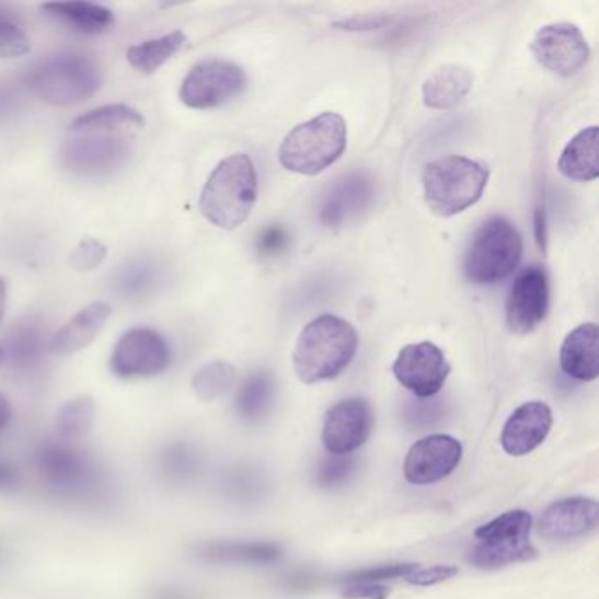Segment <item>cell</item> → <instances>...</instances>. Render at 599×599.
<instances>
[{"instance_id": "1", "label": "cell", "mask_w": 599, "mask_h": 599, "mask_svg": "<svg viewBox=\"0 0 599 599\" xmlns=\"http://www.w3.org/2000/svg\"><path fill=\"white\" fill-rule=\"evenodd\" d=\"M359 348L356 327L336 315L316 316L299 334L292 365L302 383L334 380L350 366Z\"/></svg>"}, {"instance_id": "2", "label": "cell", "mask_w": 599, "mask_h": 599, "mask_svg": "<svg viewBox=\"0 0 599 599\" xmlns=\"http://www.w3.org/2000/svg\"><path fill=\"white\" fill-rule=\"evenodd\" d=\"M257 194V171L252 159L235 153L223 159L209 174L200 191V214L215 227L234 231L252 214Z\"/></svg>"}, {"instance_id": "3", "label": "cell", "mask_w": 599, "mask_h": 599, "mask_svg": "<svg viewBox=\"0 0 599 599\" xmlns=\"http://www.w3.org/2000/svg\"><path fill=\"white\" fill-rule=\"evenodd\" d=\"M347 122L339 113L325 112L299 124L285 136L278 160L287 171L315 176L336 164L347 150Z\"/></svg>"}, {"instance_id": "4", "label": "cell", "mask_w": 599, "mask_h": 599, "mask_svg": "<svg viewBox=\"0 0 599 599\" xmlns=\"http://www.w3.org/2000/svg\"><path fill=\"white\" fill-rule=\"evenodd\" d=\"M487 183L488 169L461 155L429 162L422 174L427 208L440 217H453L476 205Z\"/></svg>"}, {"instance_id": "5", "label": "cell", "mask_w": 599, "mask_h": 599, "mask_svg": "<svg viewBox=\"0 0 599 599\" xmlns=\"http://www.w3.org/2000/svg\"><path fill=\"white\" fill-rule=\"evenodd\" d=\"M522 235L505 217L488 218L471 240L464 276L475 285H496L516 273L522 258Z\"/></svg>"}, {"instance_id": "6", "label": "cell", "mask_w": 599, "mask_h": 599, "mask_svg": "<svg viewBox=\"0 0 599 599\" xmlns=\"http://www.w3.org/2000/svg\"><path fill=\"white\" fill-rule=\"evenodd\" d=\"M32 94L51 106L83 103L101 89V69L87 55L60 54L45 58L27 76Z\"/></svg>"}, {"instance_id": "7", "label": "cell", "mask_w": 599, "mask_h": 599, "mask_svg": "<svg viewBox=\"0 0 599 599\" xmlns=\"http://www.w3.org/2000/svg\"><path fill=\"white\" fill-rule=\"evenodd\" d=\"M533 517L526 510H510L475 531L479 540L468 555L473 566L482 569H496L508 564L525 563L537 557L531 545Z\"/></svg>"}, {"instance_id": "8", "label": "cell", "mask_w": 599, "mask_h": 599, "mask_svg": "<svg viewBox=\"0 0 599 599\" xmlns=\"http://www.w3.org/2000/svg\"><path fill=\"white\" fill-rule=\"evenodd\" d=\"M246 84V74L238 64L223 58H206L185 76L180 99L192 110H214L243 94Z\"/></svg>"}, {"instance_id": "9", "label": "cell", "mask_w": 599, "mask_h": 599, "mask_svg": "<svg viewBox=\"0 0 599 599\" xmlns=\"http://www.w3.org/2000/svg\"><path fill=\"white\" fill-rule=\"evenodd\" d=\"M395 380L418 400H431L444 389L450 375V365L444 350L435 343L406 345L392 365Z\"/></svg>"}, {"instance_id": "10", "label": "cell", "mask_w": 599, "mask_h": 599, "mask_svg": "<svg viewBox=\"0 0 599 599\" xmlns=\"http://www.w3.org/2000/svg\"><path fill=\"white\" fill-rule=\"evenodd\" d=\"M531 51L540 66L554 74L569 78L589 62L590 48L575 23H551L534 34Z\"/></svg>"}, {"instance_id": "11", "label": "cell", "mask_w": 599, "mask_h": 599, "mask_svg": "<svg viewBox=\"0 0 599 599\" xmlns=\"http://www.w3.org/2000/svg\"><path fill=\"white\" fill-rule=\"evenodd\" d=\"M37 470L49 487L69 496H87L97 487L94 462L66 444H48L37 453Z\"/></svg>"}, {"instance_id": "12", "label": "cell", "mask_w": 599, "mask_h": 599, "mask_svg": "<svg viewBox=\"0 0 599 599\" xmlns=\"http://www.w3.org/2000/svg\"><path fill=\"white\" fill-rule=\"evenodd\" d=\"M171 348L153 329H130L113 350L112 369L120 378L155 377L168 369Z\"/></svg>"}, {"instance_id": "13", "label": "cell", "mask_w": 599, "mask_h": 599, "mask_svg": "<svg viewBox=\"0 0 599 599\" xmlns=\"http://www.w3.org/2000/svg\"><path fill=\"white\" fill-rule=\"evenodd\" d=\"M551 307L549 278L542 266H528L517 275L506 298V325L514 334L533 333Z\"/></svg>"}, {"instance_id": "14", "label": "cell", "mask_w": 599, "mask_h": 599, "mask_svg": "<svg viewBox=\"0 0 599 599\" xmlns=\"http://www.w3.org/2000/svg\"><path fill=\"white\" fill-rule=\"evenodd\" d=\"M373 426L371 404L362 398H348L325 413L322 441L333 456H348L368 441Z\"/></svg>"}, {"instance_id": "15", "label": "cell", "mask_w": 599, "mask_h": 599, "mask_svg": "<svg viewBox=\"0 0 599 599\" xmlns=\"http://www.w3.org/2000/svg\"><path fill=\"white\" fill-rule=\"evenodd\" d=\"M462 459L461 441L431 435L413 445L404 459V479L413 485H433L452 475Z\"/></svg>"}, {"instance_id": "16", "label": "cell", "mask_w": 599, "mask_h": 599, "mask_svg": "<svg viewBox=\"0 0 599 599\" xmlns=\"http://www.w3.org/2000/svg\"><path fill=\"white\" fill-rule=\"evenodd\" d=\"M598 526V503L590 497H564L546 506L538 531L551 542H572L586 537Z\"/></svg>"}, {"instance_id": "17", "label": "cell", "mask_w": 599, "mask_h": 599, "mask_svg": "<svg viewBox=\"0 0 599 599\" xmlns=\"http://www.w3.org/2000/svg\"><path fill=\"white\" fill-rule=\"evenodd\" d=\"M551 406L542 401H529L511 413L502 433V447L508 456L522 458L537 450L551 433Z\"/></svg>"}, {"instance_id": "18", "label": "cell", "mask_w": 599, "mask_h": 599, "mask_svg": "<svg viewBox=\"0 0 599 599\" xmlns=\"http://www.w3.org/2000/svg\"><path fill=\"white\" fill-rule=\"evenodd\" d=\"M127 153V139L76 136L64 145L62 160L74 173L101 174L118 168Z\"/></svg>"}, {"instance_id": "19", "label": "cell", "mask_w": 599, "mask_h": 599, "mask_svg": "<svg viewBox=\"0 0 599 599\" xmlns=\"http://www.w3.org/2000/svg\"><path fill=\"white\" fill-rule=\"evenodd\" d=\"M373 183L366 173H352L339 180L320 206V222L336 229L359 217L373 203Z\"/></svg>"}, {"instance_id": "20", "label": "cell", "mask_w": 599, "mask_h": 599, "mask_svg": "<svg viewBox=\"0 0 599 599\" xmlns=\"http://www.w3.org/2000/svg\"><path fill=\"white\" fill-rule=\"evenodd\" d=\"M145 129V116L127 104H110L95 107L78 116L69 125L72 136H101V138L127 139Z\"/></svg>"}, {"instance_id": "21", "label": "cell", "mask_w": 599, "mask_h": 599, "mask_svg": "<svg viewBox=\"0 0 599 599\" xmlns=\"http://www.w3.org/2000/svg\"><path fill=\"white\" fill-rule=\"evenodd\" d=\"M560 365L578 382H592L599 375V329L595 322L578 325L564 337Z\"/></svg>"}, {"instance_id": "22", "label": "cell", "mask_w": 599, "mask_h": 599, "mask_svg": "<svg viewBox=\"0 0 599 599\" xmlns=\"http://www.w3.org/2000/svg\"><path fill=\"white\" fill-rule=\"evenodd\" d=\"M112 307L107 302H92L78 311L49 342V350L55 356H72L94 342L103 331L107 319L112 316Z\"/></svg>"}, {"instance_id": "23", "label": "cell", "mask_w": 599, "mask_h": 599, "mask_svg": "<svg viewBox=\"0 0 599 599\" xmlns=\"http://www.w3.org/2000/svg\"><path fill=\"white\" fill-rule=\"evenodd\" d=\"M473 74L468 67L444 66L436 69L422 87L424 104L431 110H452L470 94Z\"/></svg>"}, {"instance_id": "24", "label": "cell", "mask_w": 599, "mask_h": 599, "mask_svg": "<svg viewBox=\"0 0 599 599\" xmlns=\"http://www.w3.org/2000/svg\"><path fill=\"white\" fill-rule=\"evenodd\" d=\"M196 555L209 564H273L281 560L280 545L272 542H208L196 546Z\"/></svg>"}, {"instance_id": "25", "label": "cell", "mask_w": 599, "mask_h": 599, "mask_svg": "<svg viewBox=\"0 0 599 599\" xmlns=\"http://www.w3.org/2000/svg\"><path fill=\"white\" fill-rule=\"evenodd\" d=\"M561 173L575 182H595L599 176L598 168V127H587L575 138L569 139L561 153Z\"/></svg>"}, {"instance_id": "26", "label": "cell", "mask_w": 599, "mask_h": 599, "mask_svg": "<svg viewBox=\"0 0 599 599\" xmlns=\"http://www.w3.org/2000/svg\"><path fill=\"white\" fill-rule=\"evenodd\" d=\"M43 11L87 36H99L115 25L113 11L94 2H49Z\"/></svg>"}, {"instance_id": "27", "label": "cell", "mask_w": 599, "mask_h": 599, "mask_svg": "<svg viewBox=\"0 0 599 599\" xmlns=\"http://www.w3.org/2000/svg\"><path fill=\"white\" fill-rule=\"evenodd\" d=\"M187 41V36L180 31L157 39L142 41L127 49V62L141 74H153L171 58L176 57L185 48Z\"/></svg>"}, {"instance_id": "28", "label": "cell", "mask_w": 599, "mask_h": 599, "mask_svg": "<svg viewBox=\"0 0 599 599\" xmlns=\"http://www.w3.org/2000/svg\"><path fill=\"white\" fill-rule=\"evenodd\" d=\"M275 392V377L269 371H255L235 395V412L249 424L263 421L272 410Z\"/></svg>"}, {"instance_id": "29", "label": "cell", "mask_w": 599, "mask_h": 599, "mask_svg": "<svg viewBox=\"0 0 599 599\" xmlns=\"http://www.w3.org/2000/svg\"><path fill=\"white\" fill-rule=\"evenodd\" d=\"M8 356L14 368H31L43 357L45 352V333L36 322H22L14 327L13 334L8 339Z\"/></svg>"}, {"instance_id": "30", "label": "cell", "mask_w": 599, "mask_h": 599, "mask_svg": "<svg viewBox=\"0 0 599 599\" xmlns=\"http://www.w3.org/2000/svg\"><path fill=\"white\" fill-rule=\"evenodd\" d=\"M95 422V401L80 395L67 401L57 413V431L64 441H74L89 435Z\"/></svg>"}, {"instance_id": "31", "label": "cell", "mask_w": 599, "mask_h": 599, "mask_svg": "<svg viewBox=\"0 0 599 599\" xmlns=\"http://www.w3.org/2000/svg\"><path fill=\"white\" fill-rule=\"evenodd\" d=\"M235 382L234 366L229 365L226 360H215L194 375L192 378V389L196 392L197 398L206 403L217 401L227 392L231 391Z\"/></svg>"}, {"instance_id": "32", "label": "cell", "mask_w": 599, "mask_h": 599, "mask_svg": "<svg viewBox=\"0 0 599 599\" xmlns=\"http://www.w3.org/2000/svg\"><path fill=\"white\" fill-rule=\"evenodd\" d=\"M160 470L165 479L174 484H183L199 473L200 458L197 450L188 444L169 445L160 456Z\"/></svg>"}, {"instance_id": "33", "label": "cell", "mask_w": 599, "mask_h": 599, "mask_svg": "<svg viewBox=\"0 0 599 599\" xmlns=\"http://www.w3.org/2000/svg\"><path fill=\"white\" fill-rule=\"evenodd\" d=\"M227 496L234 502H257L266 488V479L252 468H235L223 480Z\"/></svg>"}, {"instance_id": "34", "label": "cell", "mask_w": 599, "mask_h": 599, "mask_svg": "<svg viewBox=\"0 0 599 599\" xmlns=\"http://www.w3.org/2000/svg\"><path fill=\"white\" fill-rule=\"evenodd\" d=\"M31 51V39L10 13L0 10V60L23 57Z\"/></svg>"}, {"instance_id": "35", "label": "cell", "mask_w": 599, "mask_h": 599, "mask_svg": "<svg viewBox=\"0 0 599 599\" xmlns=\"http://www.w3.org/2000/svg\"><path fill=\"white\" fill-rule=\"evenodd\" d=\"M357 459L352 456H329L320 462L315 473V482L319 487L334 488L347 484L352 475L356 473Z\"/></svg>"}, {"instance_id": "36", "label": "cell", "mask_w": 599, "mask_h": 599, "mask_svg": "<svg viewBox=\"0 0 599 599\" xmlns=\"http://www.w3.org/2000/svg\"><path fill=\"white\" fill-rule=\"evenodd\" d=\"M445 415L444 404L431 400H415L406 404L404 421L412 429L424 431L435 426Z\"/></svg>"}, {"instance_id": "37", "label": "cell", "mask_w": 599, "mask_h": 599, "mask_svg": "<svg viewBox=\"0 0 599 599\" xmlns=\"http://www.w3.org/2000/svg\"><path fill=\"white\" fill-rule=\"evenodd\" d=\"M106 244L94 240V238H87V240H81L80 243L76 244L71 257H69V263L76 272H94L106 261Z\"/></svg>"}, {"instance_id": "38", "label": "cell", "mask_w": 599, "mask_h": 599, "mask_svg": "<svg viewBox=\"0 0 599 599\" xmlns=\"http://www.w3.org/2000/svg\"><path fill=\"white\" fill-rule=\"evenodd\" d=\"M418 564H387V566H377V568L359 569V572L348 573L342 578L343 584H356V581H382L394 580V578H404L412 569L417 568Z\"/></svg>"}, {"instance_id": "39", "label": "cell", "mask_w": 599, "mask_h": 599, "mask_svg": "<svg viewBox=\"0 0 599 599\" xmlns=\"http://www.w3.org/2000/svg\"><path fill=\"white\" fill-rule=\"evenodd\" d=\"M459 568L456 566H445V564H436V566H429V568H417L412 569V572L404 577V580L412 584V586H435V584H440V581L450 580V578L458 575Z\"/></svg>"}, {"instance_id": "40", "label": "cell", "mask_w": 599, "mask_h": 599, "mask_svg": "<svg viewBox=\"0 0 599 599\" xmlns=\"http://www.w3.org/2000/svg\"><path fill=\"white\" fill-rule=\"evenodd\" d=\"M391 595V589L385 584H375V581H356L347 584L342 590L343 599H387Z\"/></svg>"}, {"instance_id": "41", "label": "cell", "mask_w": 599, "mask_h": 599, "mask_svg": "<svg viewBox=\"0 0 599 599\" xmlns=\"http://www.w3.org/2000/svg\"><path fill=\"white\" fill-rule=\"evenodd\" d=\"M287 241H289V235L280 226L269 227L258 238V252L263 255H275L276 252H281L285 249Z\"/></svg>"}, {"instance_id": "42", "label": "cell", "mask_w": 599, "mask_h": 599, "mask_svg": "<svg viewBox=\"0 0 599 599\" xmlns=\"http://www.w3.org/2000/svg\"><path fill=\"white\" fill-rule=\"evenodd\" d=\"M19 482V471L8 462L0 461V488L14 487Z\"/></svg>"}, {"instance_id": "43", "label": "cell", "mask_w": 599, "mask_h": 599, "mask_svg": "<svg viewBox=\"0 0 599 599\" xmlns=\"http://www.w3.org/2000/svg\"><path fill=\"white\" fill-rule=\"evenodd\" d=\"M151 599H196L188 595L187 590L176 589V587H162L155 590Z\"/></svg>"}, {"instance_id": "44", "label": "cell", "mask_w": 599, "mask_h": 599, "mask_svg": "<svg viewBox=\"0 0 599 599\" xmlns=\"http://www.w3.org/2000/svg\"><path fill=\"white\" fill-rule=\"evenodd\" d=\"M11 415H13V410H11L10 401L5 395L0 394V431L10 424Z\"/></svg>"}, {"instance_id": "45", "label": "cell", "mask_w": 599, "mask_h": 599, "mask_svg": "<svg viewBox=\"0 0 599 599\" xmlns=\"http://www.w3.org/2000/svg\"><path fill=\"white\" fill-rule=\"evenodd\" d=\"M537 238L540 246H545V220H543V209L537 211Z\"/></svg>"}, {"instance_id": "46", "label": "cell", "mask_w": 599, "mask_h": 599, "mask_svg": "<svg viewBox=\"0 0 599 599\" xmlns=\"http://www.w3.org/2000/svg\"><path fill=\"white\" fill-rule=\"evenodd\" d=\"M5 302H8V289H5V281L0 278V320L4 316Z\"/></svg>"}, {"instance_id": "47", "label": "cell", "mask_w": 599, "mask_h": 599, "mask_svg": "<svg viewBox=\"0 0 599 599\" xmlns=\"http://www.w3.org/2000/svg\"><path fill=\"white\" fill-rule=\"evenodd\" d=\"M4 359V348L0 347V362Z\"/></svg>"}]
</instances>
